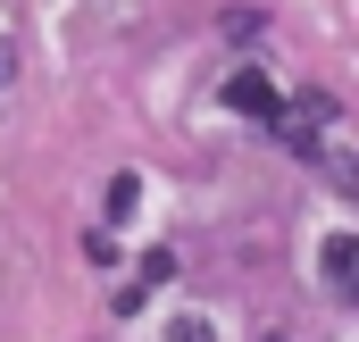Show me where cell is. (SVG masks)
<instances>
[{
  "label": "cell",
  "mask_w": 359,
  "mask_h": 342,
  "mask_svg": "<svg viewBox=\"0 0 359 342\" xmlns=\"http://www.w3.org/2000/svg\"><path fill=\"white\" fill-rule=\"evenodd\" d=\"M326 267H334V284L359 301V242H351V234H343V242H326Z\"/></svg>",
  "instance_id": "1"
},
{
  "label": "cell",
  "mask_w": 359,
  "mask_h": 342,
  "mask_svg": "<svg viewBox=\"0 0 359 342\" xmlns=\"http://www.w3.org/2000/svg\"><path fill=\"white\" fill-rule=\"evenodd\" d=\"M226 92H234V109H251V117H268V109H276V92L259 84V76H234Z\"/></svg>",
  "instance_id": "2"
},
{
  "label": "cell",
  "mask_w": 359,
  "mask_h": 342,
  "mask_svg": "<svg viewBox=\"0 0 359 342\" xmlns=\"http://www.w3.org/2000/svg\"><path fill=\"white\" fill-rule=\"evenodd\" d=\"M176 342H209V334H201V326H176Z\"/></svg>",
  "instance_id": "3"
},
{
  "label": "cell",
  "mask_w": 359,
  "mask_h": 342,
  "mask_svg": "<svg viewBox=\"0 0 359 342\" xmlns=\"http://www.w3.org/2000/svg\"><path fill=\"white\" fill-rule=\"evenodd\" d=\"M0 76H8V50H0Z\"/></svg>",
  "instance_id": "4"
}]
</instances>
